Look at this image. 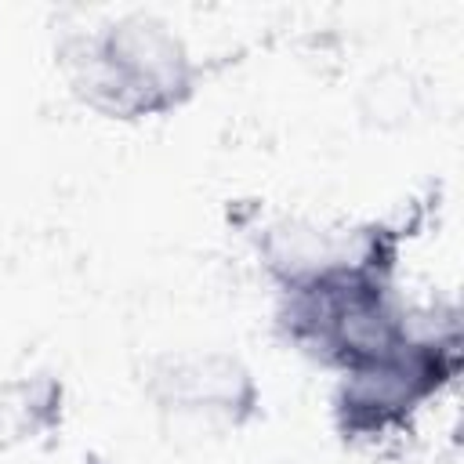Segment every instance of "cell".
<instances>
[{
  "instance_id": "cell-2",
  "label": "cell",
  "mask_w": 464,
  "mask_h": 464,
  "mask_svg": "<svg viewBox=\"0 0 464 464\" xmlns=\"http://www.w3.org/2000/svg\"><path fill=\"white\" fill-rule=\"evenodd\" d=\"M446 373L435 344H410L402 341L384 359L348 370V384L337 399L348 431H381L402 420Z\"/></svg>"
},
{
  "instance_id": "cell-1",
  "label": "cell",
  "mask_w": 464,
  "mask_h": 464,
  "mask_svg": "<svg viewBox=\"0 0 464 464\" xmlns=\"http://www.w3.org/2000/svg\"><path fill=\"white\" fill-rule=\"evenodd\" d=\"M65 65L76 94L112 120L178 109L192 91L188 54L156 18H120L87 33L72 44Z\"/></svg>"
},
{
  "instance_id": "cell-4",
  "label": "cell",
  "mask_w": 464,
  "mask_h": 464,
  "mask_svg": "<svg viewBox=\"0 0 464 464\" xmlns=\"http://www.w3.org/2000/svg\"><path fill=\"white\" fill-rule=\"evenodd\" d=\"M54 384L51 381H33V384H7L0 388V446L33 439L44 424H51V406H54Z\"/></svg>"
},
{
  "instance_id": "cell-3",
  "label": "cell",
  "mask_w": 464,
  "mask_h": 464,
  "mask_svg": "<svg viewBox=\"0 0 464 464\" xmlns=\"http://www.w3.org/2000/svg\"><path fill=\"white\" fill-rule=\"evenodd\" d=\"M152 399L160 410L192 420H218V424H243L254 413L257 392L250 373L218 352L207 355H163L152 366Z\"/></svg>"
}]
</instances>
